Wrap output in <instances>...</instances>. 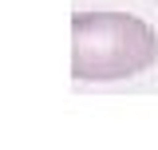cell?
<instances>
[{
	"label": "cell",
	"mask_w": 158,
	"mask_h": 150,
	"mask_svg": "<svg viewBox=\"0 0 158 150\" xmlns=\"http://www.w3.org/2000/svg\"><path fill=\"white\" fill-rule=\"evenodd\" d=\"M158 63V32L131 12H75L71 75L79 83H115Z\"/></svg>",
	"instance_id": "obj_1"
}]
</instances>
